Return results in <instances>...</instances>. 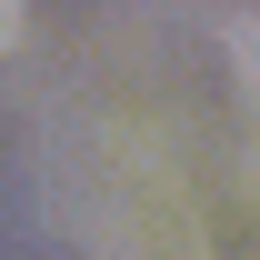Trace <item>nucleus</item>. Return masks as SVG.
<instances>
[{"label":"nucleus","mask_w":260,"mask_h":260,"mask_svg":"<svg viewBox=\"0 0 260 260\" xmlns=\"http://www.w3.org/2000/svg\"><path fill=\"white\" fill-rule=\"evenodd\" d=\"M230 80H240V100L260 110V10L240 20V30H230Z\"/></svg>","instance_id":"1"},{"label":"nucleus","mask_w":260,"mask_h":260,"mask_svg":"<svg viewBox=\"0 0 260 260\" xmlns=\"http://www.w3.org/2000/svg\"><path fill=\"white\" fill-rule=\"evenodd\" d=\"M10 30H20V0H0V40H10Z\"/></svg>","instance_id":"2"}]
</instances>
